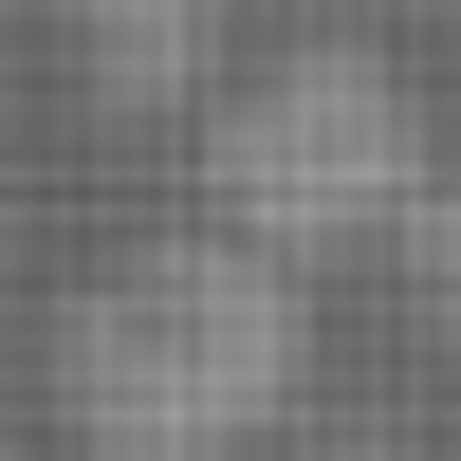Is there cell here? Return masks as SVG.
I'll return each instance as SVG.
<instances>
[{"label": "cell", "instance_id": "cell-2", "mask_svg": "<svg viewBox=\"0 0 461 461\" xmlns=\"http://www.w3.org/2000/svg\"><path fill=\"white\" fill-rule=\"evenodd\" d=\"M406 203H425V111H406V74L369 56V37L258 56L240 93H221V130H203V221H240L295 277L351 258V240H388Z\"/></svg>", "mask_w": 461, "mask_h": 461}, {"label": "cell", "instance_id": "cell-1", "mask_svg": "<svg viewBox=\"0 0 461 461\" xmlns=\"http://www.w3.org/2000/svg\"><path fill=\"white\" fill-rule=\"evenodd\" d=\"M314 388V277L240 221H148L56 314V443L74 461H240Z\"/></svg>", "mask_w": 461, "mask_h": 461}, {"label": "cell", "instance_id": "cell-4", "mask_svg": "<svg viewBox=\"0 0 461 461\" xmlns=\"http://www.w3.org/2000/svg\"><path fill=\"white\" fill-rule=\"evenodd\" d=\"M0 461H19V443H0Z\"/></svg>", "mask_w": 461, "mask_h": 461}, {"label": "cell", "instance_id": "cell-3", "mask_svg": "<svg viewBox=\"0 0 461 461\" xmlns=\"http://www.w3.org/2000/svg\"><path fill=\"white\" fill-rule=\"evenodd\" d=\"M221 74V0H93V93L111 111H203Z\"/></svg>", "mask_w": 461, "mask_h": 461}]
</instances>
